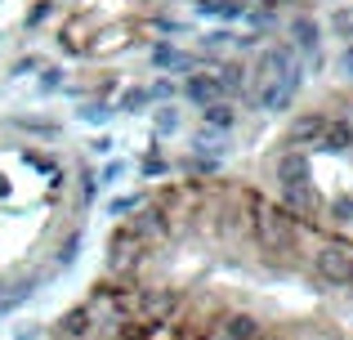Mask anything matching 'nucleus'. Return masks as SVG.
Segmentation results:
<instances>
[]
</instances>
